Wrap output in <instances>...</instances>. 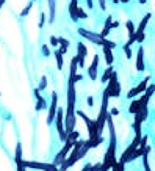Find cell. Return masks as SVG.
Masks as SVG:
<instances>
[{
    "label": "cell",
    "instance_id": "obj_1",
    "mask_svg": "<svg viewBox=\"0 0 155 171\" xmlns=\"http://www.w3.org/2000/svg\"><path fill=\"white\" fill-rule=\"evenodd\" d=\"M107 91H108V96L110 97H118L121 94V85L116 79V72L113 71L110 79H108V86H107Z\"/></svg>",
    "mask_w": 155,
    "mask_h": 171
},
{
    "label": "cell",
    "instance_id": "obj_2",
    "mask_svg": "<svg viewBox=\"0 0 155 171\" xmlns=\"http://www.w3.org/2000/svg\"><path fill=\"white\" fill-rule=\"evenodd\" d=\"M78 35H80V36H83L85 39H88V41L94 43L96 46H103V41H105V38H102L99 33L89 32V30H86V28H78Z\"/></svg>",
    "mask_w": 155,
    "mask_h": 171
},
{
    "label": "cell",
    "instance_id": "obj_3",
    "mask_svg": "<svg viewBox=\"0 0 155 171\" xmlns=\"http://www.w3.org/2000/svg\"><path fill=\"white\" fill-rule=\"evenodd\" d=\"M25 168H33V169H42V171H60L57 165L53 163H42V162H22Z\"/></svg>",
    "mask_w": 155,
    "mask_h": 171
},
{
    "label": "cell",
    "instance_id": "obj_4",
    "mask_svg": "<svg viewBox=\"0 0 155 171\" xmlns=\"http://www.w3.org/2000/svg\"><path fill=\"white\" fill-rule=\"evenodd\" d=\"M55 122H57V129L60 133V140L66 141V133H64V110L63 108H57V115H55Z\"/></svg>",
    "mask_w": 155,
    "mask_h": 171
},
{
    "label": "cell",
    "instance_id": "obj_5",
    "mask_svg": "<svg viewBox=\"0 0 155 171\" xmlns=\"http://www.w3.org/2000/svg\"><path fill=\"white\" fill-rule=\"evenodd\" d=\"M149 21H150V13H147V14L142 18V21L139 22V27L135 28V36H136V41H138V43H142V41H144V38H146V36H144V30H146Z\"/></svg>",
    "mask_w": 155,
    "mask_h": 171
},
{
    "label": "cell",
    "instance_id": "obj_6",
    "mask_svg": "<svg viewBox=\"0 0 155 171\" xmlns=\"http://www.w3.org/2000/svg\"><path fill=\"white\" fill-rule=\"evenodd\" d=\"M72 146H74V141H64V146H63V149L55 155V160H53V165H60L66 157H68V154H69V151L72 149Z\"/></svg>",
    "mask_w": 155,
    "mask_h": 171
},
{
    "label": "cell",
    "instance_id": "obj_7",
    "mask_svg": "<svg viewBox=\"0 0 155 171\" xmlns=\"http://www.w3.org/2000/svg\"><path fill=\"white\" fill-rule=\"evenodd\" d=\"M57 108H58V94L53 91L52 93V102L49 107V116H47V124H52L55 121V115H57Z\"/></svg>",
    "mask_w": 155,
    "mask_h": 171
},
{
    "label": "cell",
    "instance_id": "obj_8",
    "mask_svg": "<svg viewBox=\"0 0 155 171\" xmlns=\"http://www.w3.org/2000/svg\"><path fill=\"white\" fill-rule=\"evenodd\" d=\"M149 80H150V79L147 77V79H144V80H142V82H141V83L136 86V88L130 90V91L127 93V97H128V99H133L136 94H139V93H144V91H146V86H147V83H149Z\"/></svg>",
    "mask_w": 155,
    "mask_h": 171
},
{
    "label": "cell",
    "instance_id": "obj_9",
    "mask_svg": "<svg viewBox=\"0 0 155 171\" xmlns=\"http://www.w3.org/2000/svg\"><path fill=\"white\" fill-rule=\"evenodd\" d=\"M136 148H138V144H136V143H132V144H130V146H128V148H127V149L124 151V154L121 155V160H119V163L125 165V163L128 162L130 155H132V154L135 152V149H136Z\"/></svg>",
    "mask_w": 155,
    "mask_h": 171
},
{
    "label": "cell",
    "instance_id": "obj_10",
    "mask_svg": "<svg viewBox=\"0 0 155 171\" xmlns=\"http://www.w3.org/2000/svg\"><path fill=\"white\" fill-rule=\"evenodd\" d=\"M97 68H99V57L96 55V57H94L92 65L88 68V75H89V79H92V80H96V79H97Z\"/></svg>",
    "mask_w": 155,
    "mask_h": 171
},
{
    "label": "cell",
    "instance_id": "obj_11",
    "mask_svg": "<svg viewBox=\"0 0 155 171\" xmlns=\"http://www.w3.org/2000/svg\"><path fill=\"white\" fill-rule=\"evenodd\" d=\"M136 71L142 72L144 71V49L139 47L138 50V57H136Z\"/></svg>",
    "mask_w": 155,
    "mask_h": 171
},
{
    "label": "cell",
    "instance_id": "obj_12",
    "mask_svg": "<svg viewBox=\"0 0 155 171\" xmlns=\"http://www.w3.org/2000/svg\"><path fill=\"white\" fill-rule=\"evenodd\" d=\"M58 43H60V46H58V52L60 54H66L68 52V49H69V41L66 39V38H58Z\"/></svg>",
    "mask_w": 155,
    "mask_h": 171
},
{
    "label": "cell",
    "instance_id": "obj_13",
    "mask_svg": "<svg viewBox=\"0 0 155 171\" xmlns=\"http://www.w3.org/2000/svg\"><path fill=\"white\" fill-rule=\"evenodd\" d=\"M102 50H103V55H105V61H107V65H108V66H111V65H113V61H114L111 49H110V47H102Z\"/></svg>",
    "mask_w": 155,
    "mask_h": 171
},
{
    "label": "cell",
    "instance_id": "obj_14",
    "mask_svg": "<svg viewBox=\"0 0 155 171\" xmlns=\"http://www.w3.org/2000/svg\"><path fill=\"white\" fill-rule=\"evenodd\" d=\"M78 7V0H71V5H69V14H71V18H72V21L74 22H78V19H77V16H75V8Z\"/></svg>",
    "mask_w": 155,
    "mask_h": 171
},
{
    "label": "cell",
    "instance_id": "obj_15",
    "mask_svg": "<svg viewBox=\"0 0 155 171\" xmlns=\"http://www.w3.org/2000/svg\"><path fill=\"white\" fill-rule=\"evenodd\" d=\"M14 162H16V165H21L24 162V158H22V144L21 143H18V146H16V158H14Z\"/></svg>",
    "mask_w": 155,
    "mask_h": 171
},
{
    "label": "cell",
    "instance_id": "obj_16",
    "mask_svg": "<svg viewBox=\"0 0 155 171\" xmlns=\"http://www.w3.org/2000/svg\"><path fill=\"white\" fill-rule=\"evenodd\" d=\"M150 149H152L150 146H146L144 148V154H142L144 155V169L146 171H150V166H149V152H150Z\"/></svg>",
    "mask_w": 155,
    "mask_h": 171
},
{
    "label": "cell",
    "instance_id": "obj_17",
    "mask_svg": "<svg viewBox=\"0 0 155 171\" xmlns=\"http://www.w3.org/2000/svg\"><path fill=\"white\" fill-rule=\"evenodd\" d=\"M49 8H50V18H49V21L53 22V21H55V10H57L55 0H49Z\"/></svg>",
    "mask_w": 155,
    "mask_h": 171
},
{
    "label": "cell",
    "instance_id": "obj_18",
    "mask_svg": "<svg viewBox=\"0 0 155 171\" xmlns=\"http://www.w3.org/2000/svg\"><path fill=\"white\" fill-rule=\"evenodd\" d=\"M77 50H78L77 55H80V57H83V58L88 55V49H86V46H85L83 43H78V44H77Z\"/></svg>",
    "mask_w": 155,
    "mask_h": 171
},
{
    "label": "cell",
    "instance_id": "obj_19",
    "mask_svg": "<svg viewBox=\"0 0 155 171\" xmlns=\"http://www.w3.org/2000/svg\"><path fill=\"white\" fill-rule=\"evenodd\" d=\"M47 107V102H46V99L41 96V97H38V102H36V111H41V110H44Z\"/></svg>",
    "mask_w": 155,
    "mask_h": 171
},
{
    "label": "cell",
    "instance_id": "obj_20",
    "mask_svg": "<svg viewBox=\"0 0 155 171\" xmlns=\"http://www.w3.org/2000/svg\"><path fill=\"white\" fill-rule=\"evenodd\" d=\"M53 54H55V58H57V66H58V69H63V63H64V61H63V54H60L58 50H55Z\"/></svg>",
    "mask_w": 155,
    "mask_h": 171
},
{
    "label": "cell",
    "instance_id": "obj_21",
    "mask_svg": "<svg viewBox=\"0 0 155 171\" xmlns=\"http://www.w3.org/2000/svg\"><path fill=\"white\" fill-rule=\"evenodd\" d=\"M75 16H77L78 21H80V19H86V18H88V13H85L80 7H77V8H75Z\"/></svg>",
    "mask_w": 155,
    "mask_h": 171
},
{
    "label": "cell",
    "instance_id": "obj_22",
    "mask_svg": "<svg viewBox=\"0 0 155 171\" xmlns=\"http://www.w3.org/2000/svg\"><path fill=\"white\" fill-rule=\"evenodd\" d=\"M111 72H113V68L110 66V68H108V69L105 71V74L102 75V79H100V80H102L103 83H105V82H108V79H110V75H111Z\"/></svg>",
    "mask_w": 155,
    "mask_h": 171
},
{
    "label": "cell",
    "instance_id": "obj_23",
    "mask_svg": "<svg viewBox=\"0 0 155 171\" xmlns=\"http://www.w3.org/2000/svg\"><path fill=\"white\" fill-rule=\"evenodd\" d=\"M153 91H155V85H153V83H150V85H147V86H146V94H144V96L150 97V96L153 94Z\"/></svg>",
    "mask_w": 155,
    "mask_h": 171
},
{
    "label": "cell",
    "instance_id": "obj_24",
    "mask_svg": "<svg viewBox=\"0 0 155 171\" xmlns=\"http://www.w3.org/2000/svg\"><path fill=\"white\" fill-rule=\"evenodd\" d=\"M46 88H47V77H46V75H42V79H41V82H39L38 90L41 91V90H46Z\"/></svg>",
    "mask_w": 155,
    "mask_h": 171
},
{
    "label": "cell",
    "instance_id": "obj_25",
    "mask_svg": "<svg viewBox=\"0 0 155 171\" xmlns=\"http://www.w3.org/2000/svg\"><path fill=\"white\" fill-rule=\"evenodd\" d=\"M32 7H33V2H30V3H27V7L24 8V11H21V16L24 18V16H27L28 13H30V10H32Z\"/></svg>",
    "mask_w": 155,
    "mask_h": 171
},
{
    "label": "cell",
    "instance_id": "obj_26",
    "mask_svg": "<svg viewBox=\"0 0 155 171\" xmlns=\"http://www.w3.org/2000/svg\"><path fill=\"white\" fill-rule=\"evenodd\" d=\"M125 27H127V32H128L130 35H133V33H135V25H133V22H132V21H128V22L125 24Z\"/></svg>",
    "mask_w": 155,
    "mask_h": 171
},
{
    "label": "cell",
    "instance_id": "obj_27",
    "mask_svg": "<svg viewBox=\"0 0 155 171\" xmlns=\"http://www.w3.org/2000/svg\"><path fill=\"white\" fill-rule=\"evenodd\" d=\"M110 30H111V28H110V27H103V30H102V32H100V33H99V35H100V36H102V38H107V36H108V35H110Z\"/></svg>",
    "mask_w": 155,
    "mask_h": 171
},
{
    "label": "cell",
    "instance_id": "obj_28",
    "mask_svg": "<svg viewBox=\"0 0 155 171\" xmlns=\"http://www.w3.org/2000/svg\"><path fill=\"white\" fill-rule=\"evenodd\" d=\"M44 24H46V13L42 11V13H41V16H39V27L42 28V27H44Z\"/></svg>",
    "mask_w": 155,
    "mask_h": 171
},
{
    "label": "cell",
    "instance_id": "obj_29",
    "mask_svg": "<svg viewBox=\"0 0 155 171\" xmlns=\"http://www.w3.org/2000/svg\"><path fill=\"white\" fill-rule=\"evenodd\" d=\"M50 44H52L53 47H58V46H60V43H58V38H57V36H50Z\"/></svg>",
    "mask_w": 155,
    "mask_h": 171
},
{
    "label": "cell",
    "instance_id": "obj_30",
    "mask_svg": "<svg viewBox=\"0 0 155 171\" xmlns=\"http://www.w3.org/2000/svg\"><path fill=\"white\" fill-rule=\"evenodd\" d=\"M124 52H125V57H127V58L132 57V49H130V46L125 44V46H124Z\"/></svg>",
    "mask_w": 155,
    "mask_h": 171
},
{
    "label": "cell",
    "instance_id": "obj_31",
    "mask_svg": "<svg viewBox=\"0 0 155 171\" xmlns=\"http://www.w3.org/2000/svg\"><path fill=\"white\" fill-rule=\"evenodd\" d=\"M42 54H44V57H49L50 55V50H49L47 46H42Z\"/></svg>",
    "mask_w": 155,
    "mask_h": 171
},
{
    "label": "cell",
    "instance_id": "obj_32",
    "mask_svg": "<svg viewBox=\"0 0 155 171\" xmlns=\"http://www.w3.org/2000/svg\"><path fill=\"white\" fill-rule=\"evenodd\" d=\"M99 168H100V163H96L94 166L89 165V171H99Z\"/></svg>",
    "mask_w": 155,
    "mask_h": 171
},
{
    "label": "cell",
    "instance_id": "obj_33",
    "mask_svg": "<svg viewBox=\"0 0 155 171\" xmlns=\"http://www.w3.org/2000/svg\"><path fill=\"white\" fill-rule=\"evenodd\" d=\"M82 79H83V75H82V74H75V75H74V79H72V80H74V83H75V82H80V80H82Z\"/></svg>",
    "mask_w": 155,
    "mask_h": 171
},
{
    "label": "cell",
    "instance_id": "obj_34",
    "mask_svg": "<svg viewBox=\"0 0 155 171\" xmlns=\"http://www.w3.org/2000/svg\"><path fill=\"white\" fill-rule=\"evenodd\" d=\"M111 22H113V18H111V16H108V18H107V21H105V27H110V25H111Z\"/></svg>",
    "mask_w": 155,
    "mask_h": 171
},
{
    "label": "cell",
    "instance_id": "obj_35",
    "mask_svg": "<svg viewBox=\"0 0 155 171\" xmlns=\"http://www.w3.org/2000/svg\"><path fill=\"white\" fill-rule=\"evenodd\" d=\"M116 115H119V110H118V108H111V111H110V116H116Z\"/></svg>",
    "mask_w": 155,
    "mask_h": 171
},
{
    "label": "cell",
    "instance_id": "obj_36",
    "mask_svg": "<svg viewBox=\"0 0 155 171\" xmlns=\"http://www.w3.org/2000/svg\"><path fill=\"white\" fill-rule=\"evenodd\" d=\"M18 166V171H27V168L24 166V163H21V165H16Z\"/></svg>",
    "mask_w": 155,
    "mask_h": 171
},
{
    "label": "cell",
    "instance_id": "obj_37",
    "mask_svg": "<svg viewBox=\"0 0 155 171\" xmlns=\"http://www.w3.org/2000/svg\"><path fill=\"white\" fill-rule=\"evenodd\" d=\"M86 3H88V8H89V10L94 8V2H92V0H86Z\"/></svg>",
    "mask_w": 155,
    "mask_h": 171
},
{
    "label": "cell",
    "instance_id": "obj_38",
    "mask_svg": "<svg viewBox=\"0 0 155 171\" xmlns=\"http://www.w3.org/2000/svg\"><path fill=\"white\" fill-rule=\"evenodd\" d=\"M119 27V22L116 21V22H111V25H110V28H118Z\"/></svg>",
    "mask_w": 155,
    "mask_h": 171
},
{
    "label": "cell",
    "instance_id": "obj_39",
    "mask_svg": "<svg viewBox=\"0 0 155 171\" xmlns=\"http://www.w3.org/2000/svg\"><path fill=\"white\" fill-rule=\"evenodd\" d=\"M88 105H89V107L94 105V97H88Z\"/></svg>",
    "mask_w": 155,
    "mask_h": 171
},
{
    "label": "cell",
    "instance_id": "obj_40",
    "mask_svg": "<svg viewBox=\"0 0 155 171\" xmlns=\"http://www.w3.org/2000/svg\"><path fill=\"white\" fill-rule=\"evenodd\" d=\"M82 171H89V165H86V166H85V168H83Z\"/></svg>",
    "mask_w": 155,
    "mask_h": 171
},
{
    "label": "cell",
    "instance_id": "obj_41",
    "mask_svg": "<svg viewBox=\"0 0 155 171\" xmlns=\"http://www.w3.org/2000/svg\"><path fill=\"white\" fill-rule=\"evenodd\" d=\"M119 2H122V3H128L130 0H119Z\"/></svg>",
    "mask_w": 155,
    "mask_h": 171
},
{
    "label": "cell",
    "instance_id": "obj_42",
    "mask_svg": "<svg viewBox=\"0 0 155 171\" xmlns=\"http://www.w3.org/2000/svg\"><path fill=\"white\" fill-rule=\"evenodd\" d=\"M5 3V0H0V8H2V5Z\"/></svg>",
    "mask_w": 155,
    "mask_h": 171
},
{
    "label": "cell",
    "instance_id": "obj_43",
    "mask_svg": "<svg viewBox=\"0 0 155 171\" xmlns=\"http://www.w3.org/2000/svg\"><path fill=\"white\" fill-rule=\"evenodd\" d=\"M147 2V0H139V3H146Z\"/></svg>",
    "mask_w": 155,
    "mask_h": 171
},
{
    "label": "cell",
    "instance_id": "obj_44",
    "mask_svg": "<svg viewBox=\"0 0 155 171\" xmlns=\"http://www.w3.org/2000/svg\"><path fill=\"white\" fill-rule=\"evenodd\" d=\"M113 2H114V3H119V0H113Z\"/></svg>",
    "mask_w": 155,
    "mask_h": 171
}]
</instances>
